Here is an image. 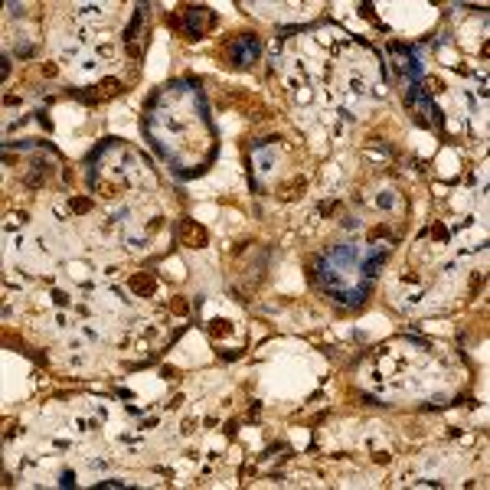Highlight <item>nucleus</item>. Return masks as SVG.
I'll use <instances>...</instances> for the list:
<instances>
[{
	"label": "nucleus",
	"mask_w": 490,
	"mask_h": 490,
	"mask_svg": "<svg viewBox=\"0 0 490 490\" xmlns=\"http://www.w3.org/2000/svg\"><path fill=\"white\" fill-rule=\"evenodd\" d=\"M258 52H262V42L255 33H239L236 42H232V50H229V59L232 66H252L258 59Z\"/></svg>",
	"instance_id": "f257e3e1"
},
{
	"label": "nucleus",
	"mask_w": 490,
	"mask_h": 490,
	"mask_svg": "<svg viewBox=\"0 0 490 490\" xmlns=\"http://www.w3.org/2000/svg\"><path fill=\"white\" fill-rule=\"evenodd\" d=\"M212 23V13L206 7H186V33L193 36V40H200L203 36V26Z\"/></svg>",
	"instance_id": "f03ea898"
},
{
	"label": "nucleus",
	"mask_w": 490,
	"mask_h": 490,
	"mask_svg": "<svg viewBox=\"0 0 490 490\" xmlns=\"http://www.w3.org/2000/svg\"><path fill=\"white\" fill-rule=\"evenodd\" d=\"M135 291H137V295H141V291H144V295H151V291H154V281L151 278H135Z\"/></svg>",
	"instance_id": "7ed1b4c3"
}]
</instances>
